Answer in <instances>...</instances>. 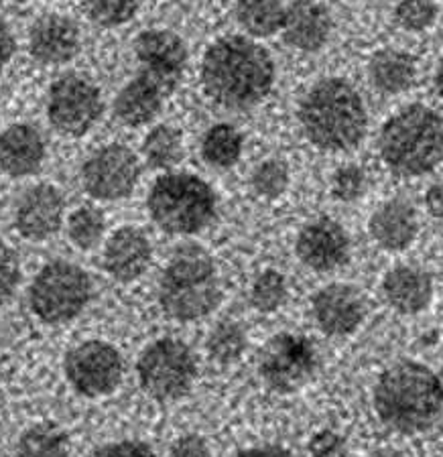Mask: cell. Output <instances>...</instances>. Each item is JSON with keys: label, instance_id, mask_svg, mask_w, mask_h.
<instances>
[{"label": "cell", "instance_id": "cell-1", "mask_svg": "<svg viewBox=\"0 0 443 457\" xmlns=\"http://www.w3.org/2000/svg\"><path fill=\"white\" fill-rule=\"evenodd\" d=\"M275 84V62L267 49L242 35L220 37L205 49L202 86L228 110H248L267 98Z\"/></svg>", "mask_w": 443, "mask_h": 457}, {"label": "cell", "instance_id": "cell-2", "mask_svg": "<svg viewBox=\"0 0 443 457\" xmlns=\"http://www.w3.org/2000/svg\"><path fill=\"white\" fill-rule=\"evenodd\" d=\"M299 122L313 146L328 153L356 149L366 135L364 102L342 78H326L309 87L299 104Z\"/></svg>", "mask_w": 443, "mask_h": 457}, {"label": "cell", "instance_id": "cell-3", "mask_svg": "<svg viewBox=\"0 0 443 457\" xmlns=\"http://www.w3.org/2000/svg\"><path fill=\"white\" fill-rule=\"evenodd\" d=\"M374 409L398 433H421L438 421L443 393L438 374L419 362H398L379 376Z\"/></svg>", "mask_w": 443, "mask_h": 457}, {"label": "cell", "instance_id": "cell-4", "mask_svg": "<svg viewBox=\"0 0 443 457\" xmlns=\"http://www.w3.org/2000/svg\"><path fill=\"white\" fill-rule=\"evenodd\" d=\"M380 157L401 177L431 173L443 159V118L423 104H411L389 118L379 138Z\"/></svg>", "mask_w": 443, "mask_h": 457}, {"label": "cell", "instance_id": "cell-5", "mask_svg": "<svg viewBox=\"0 0 443 457\" xmlns=\"http://www.w3.org/2000/svg\"><path fill=\"white\" fill-rule=\"evenodd\" d=\"M222 289L216 264L202 246L175 250L161 275L159 303L177 321H196L220 305Z\"/></svg>", "mask_w": 443, "mask_h": 457}, {"label": "cell", "instance_id": "cell-6", "mask_svg": "<svg viewBox=\"0 0 443 457\" xmlns=\"http://www.w3.org/2000/svg\"><path fill=\"white\" fill-rule=\"evenodd\" d=\"M146 208L161 230L189 236L202 232L216 218L213 189L191 173H165L153 183Z\"/></svg>", "mask_w": 443, "mask_h": 457}, {"label": "cell", "instance_id": "cell-7", "mask_svg": "<svg viewBox=\"0 0 443 457\" xmlns=\"http://www.w3.org/2000/svg\"><path fill=\"white\" fill-rule=\"evenodd\" d=\"M92 297V281L84 269L54 261L39 270L29 291V303L41 321L57 326L76 320Z\"/></svg>", "mask_w": 443, "mask_h": 457}, {"label": "cell", "instance_id": "cell-8", "mask_svg": "<svg viewBox=\"0 0 443 457\" xmlns=\"http://www.w3.org/2000/svg\"><path fill=\"white\" fill-rule=\"evenodd\" d=\"M196 358L186 344L171 337L153 342L140 353L137 374L143 390L155 401H177L196 380Z\"/></svg>", "mask_w": 443, "mask_h": 457}, {"label": "cell", "instance_id": "cell-9", "mask_svg": "<svg viewBox=\"0 0 443 457\" xmlns=\"http://www.w3.org/2000/svg\"><path fill=\"white\" fill-rule=\"evenodd\" d=\"M104 112L102 94L90 79L68 73L55 79L47 94V118L65 137H84Z\"/></svg>", "mask_w": 443, "mask_h": 457}, {"label": "cell", "instance_id": "cell-10", "mask_svg": "<svg viewBox=\"0 0 443 457\" xmlns=\"http://www.w3.org/2000/svg\"><path fill=\"white\" fill-rule=\"evenodd\" d=\"M63 370L70 385L88 399L114 393L122 380V358L114 345L90 340L65 353Z\"/></svg>", "mask_w": 443, "mask_h": 457}, {"label": "cell", "instance_id": "cell-11", "mask_svg": "<svg viewBox=\"0 0 443 457\" xmlns=\"http://www.w3.org/2000/svg\"><path fill=\"white\" fill-rule=\"evenodd\" d=\"M317 366L315 350L305 337L279 334L264 344L258 360L263 380L277 393H295L312 378Z\"/></svg>", "mask_w": 443, "mask_h": 457}, {"label": "cell", "instance_id": "cell-12", "mask_svg": "<svg viewBox=\"0 0 443 457\" xmlns=\"http://www.w3.org/2000/svg\"><path fill=\"white\" fill-rule=\"evenodd\" d=\"M140 177L138 157L124 145H106L92 153L82 167L88 195L100 202H118L135 191Z\"/></svg>", "mask_w": 443, "mask_h": 457}, {"label": "cell", "instance_id": "cell-13", "mask_svg": "<svg viewBox=\"0 0 443 457\" xmlns=\"http://www.w3.org/2000/svg\"><path fill=\"white\" fill-rule=\"evenodd\" d=\"M135 55L140 73L153 78L171 94L180 86L188 65V47L169 29H149L135 39Z\"/></svg>", "mask_w": 443, "mask_h": 457}, {"label": "cell", "instance_id": "cell-14", "mask_svg": "<svg viewBox=\"0 0 443 457\" xmlns=\"http://www.w3.org/2000/svg\"><path fill=\"white\" fill-rule=\"evenodd\" d=\"M295 253L307 269L328 272L348 261L350 238L342 226L330 218H317L301 228Z\"/></svg>", "mask_w": 443, "mask_h": 457}, {"label": "cell", "instance_id": "cell-15", "mask_svg": "<svg viewBox=\"0 0 443 457\" xmlns=\"http://www.w3.org/2000/svg\"><path fill=\"white\" fill-rule=\"evenodd\" d=\"M312 309L317 326L328 336L354 334L366 315L364 295L346 283H334L317 291Z\"/></svg>", "mask_w": 443, "mask_h": 457}, {"label": "cell", "instance_id": "cell-16", "mask_svg": "<svg viewBox=\"0 0 443 457\" xmlns=\"http://www.w3.org/2000/svg\"><path fill=\"white\" fill-rule=\"evenodd\" d=\"M65 200L62 191L47 183L25 191L14 210V226L27 240L41 242L59 232L63 222Z\"/></svg>", "mask_w": 443, "mask_h": 457}, {"label": "cell", "instance_id": "cell-17", "mask_svg": "<svg viewBox=\"0 0 443 457\" xmlns=\"http://www.w3.org/2000/svg\"><path fill=\"white\" fill-rule=\"evenodd\" d=\"M82 47L78 25L63 14H46L37 19L29 33V54L41 65H63Z\"/></svg>", "mask_w": 443, "mask_h": 457}, {"label": "cell", "instance_id": "cell-18", "mask_svg": "<svg viewBox=\"0 0 443 457\" xmlns=\"http://www.w3.org/2000/svg\"><path fill=\"white\" fill-rule=\"evenodd\" d=\"M153 258L151 242L143 230L122 226L110 236L104 248V270L121 283L137 281L149 269Z\"/></svg>", "mask_w": 443, "mask_h": 457}, {"label": "cell", "instance_id": "cell-19", "mask_svg": "<svg viewBox=\"0 0 443 457\" xmlns=\"http://www.w3.org/2000/svg\"><path fill=\"white\" fill-rule=\"evenodd\" d=\"M283 39L297 51H320L331 33L330 11L317 0H293L285 6V21L280 27Z\"/></svg>", "mask_w": 443, "mask_h": 457}, {"label": "cell", "instance_id": "cell-20", "mask_svg": "<svg viewBox=\"0 0 443 457\" xmlns=\"http://www.w3.org/2000/svg\"><path fill=\"white\" fill-rule=\"evenodd\" d=\"M46 141L35 124L19 122L0 132V169L11 177H29L46 161Z\"/></svg>", "mask_w": 443, "mask_h": 457}, {"label": "cell", "instance_id": "cell-21", "mask_svg": "<svg viewBox=\"0 0 443 457\" xmlns=\"http://www.w3.org/2000/svg\"><path fill=\"white\" fill-rule=\"evenodd\" d=\"M167 96L169 92L163 86L138 71V76L116 94L114 114L130 129L146 127L161 114Z\"/></svg>", "mask_w": 443, "mask_h": 457}, {"label": "cell", "instance_id": "cell-22", "mask_svg": "<svg viewBox=\"0 0 443 457\" xmlns=\"http://www.w3.org/2000/svg\"><path fill=\"white\" fill-rule=\"evenodd\" d=\"M368 230L380 248L401 253L417 238L419 220L415 208L405 200H389L372 213Z\"/></svg>", "mask_w": 443, "mask_h": 457}, {"label": "cell", "instance_id": "cell-23", "mask_svg": "<svg viewBox=\"0 0 443 457\" xmlns=\"http://www.w3.org/2000/svg\"><path fill=\"white\" fill-rule=\"evenodd\" d=\"M382 291L389 305L403 315H417L430 307L433 281L430 272L411 264L390 269L382 278Z\"/></svg>", "mask_w": 443, "mask_h": 457}, {"label": "cell", "instance_id": "cell-24", "mask_svg": "<svg viewBox=\"0 0 443 457\" xmlns=\"http://www.w3.org/2000/svg\"><path fill=\"white\" fill-rule=\"evenodd\" d=\"M417 65L409 54L398 49H382L368 63V78L376 90L395 96L409 90L415 82Z\"/></svg>", "mask_w": 443, "mask_h": 457}, {"label": "cell", "instance_id": "cell-25", "mask_svg": "<svg viewBox=\"0 0 443 457\" xmlns=\"http://www.w3.org/2000/svg\"><path fill=\"white\" fill-rule=\"evenodd\" d=\"M234 12L238 25L256 39L279 33L285 21L280 0H236Z\"/></svg>", "mask_w": 443, "mask_h": 457}, {"label": "cell", "instance_id": "cell-26", "mask_svg": "<svg viewBox=\"0 0 443 457\" xmlns=\"http://www.w3.org/2000/svg\"><path fill=\"white\" fill-rule=\"evenodd\" d=\"M245 149V138L240 130L228 122L213 124L202 138V157L205 163L216 169H230L238 163Z\"/></svg>", "mask_w": 443, "mask_h": 457}, {"label": "cell", "instance_id": "cell-27", "mask_svg": "<svg viewBox=\"0 0 443 457\" xmlns=\"http://www.w3.org/2000/svg\"><path fill=\"white\" fill-rule=\"evenodd\" d=\"M143 157L146 165L157 171H169L183 159L181 132L171 124H157L149 130L143 143Z\"/></svg>", "mask_w": 443, "mask_h": 457}, {"label": "cell", "instance_id": "cell-28", "mask_svg": "<svg viewBox=\"0 0 443 457\" xmlns=\"http://www.w3.org/2000/svg\"><path fill=\"white\" fill-rule=\"evenodd\" d=\"M68 437L51 423L29 427L17 444V457H68Z\"/></svg>", "mask_w": 443, "mask_h": 457}, {"label": "cell", "instance_id": "cell-29", "mask_svg": "<svg viewBox=\"0 0 443 457\" xmlns=\"http://www.w3.org/2000/svg\"><path fill=\"white\" fill-rule=\"evenodd\" d=\"M210 356L220 364H234L247 350V334L238 323L222 321L208 336Z\"/></svg>", "mask_w": 443, "mask_h": 457}, {"label": "cell", "instance_id": "cell-30", "mask_svg": "<svg viewBox=\"0 0 443 457\" xmlns=\"http://www.w3.org/2000/svg\"><path fill=\"white\" fill-rule=\"evenodd\" d=\"M104 216L100 210L86 208L76 210L68 220V236L73 246L79 250H92L100 245L102 236H104Z\"/></svg>", "mask_w": 443, "mask_h": 457}, {"label": "cell", "instance_id": "cell-31", "mask_svg": "<svg viewBox=\"0 0 443 457\" xmlns=\"http://www.w3.org/2000/svg\"><path fill=\"white\" fill-rule=\"evenodd\" d=\"M82 6L94 25L114 29L135 19L140 0H84Z\"/></svg>", "mask_w": 443, "mask_h": 457}, {"label": "cell", "instance_id": "cell-32", "mask_svg": "<svg viewBox=\"0 0 443 457\" xmlns=\"http://www.w3.org/2000/svg\"><path fill=\"white\" fill-rule=\"evenodd\" d=\"M253 191L263 200H277L289 187V167L280 159H267L250 175Z\"/></svg>", "mask_w": 443, "mask_h": 457}, {"label": "cell", "instance_id": "cell-33", "mask_svg": "<svg viewBox=\"0 0 443 457\" xmlns=\"http://www.w3.org/2000/svg\"><path fill=\"white\" fill-rule=\"evenodd\" d=\"M287 299V281L279 270H264L256 277L250 289V301L261 313H272L285 303Z\"/></svg>", "mask_w": 443, "mask_h": 457}, {"label": "cell", "instance_id": "cell-34", "mask_svg": "<svg viewBox=\"0 0 443 457\" xmlns=\"http://www.w3.org/2000/svg\"><path fill=\"white\" fill-rule=\"evenodd\" d=\"M435 0H401L395 9L397 25L407 33L427 31L438 21Z\"/></svg>", "mask_w": 443, "mask_h": 457}, {"label": "cell", "instance_id": "cell-35", "mask_svg": "<svg viewBox=\"0 0 443 457\" xmlns=\"http://www.w3.org/2000/svg\"><path fill=\"white\" fill-rule=\"evenodd\" d=\"M331 194L344 204L358 202L366 194V173L358 165H342L331 177Z\"/></svg>", "mask_w": 443, "mask_h": 457}, {"label": "cell", "instance_id": "cell-36", "mask_svg": "<svg viewBox=\"0 0 443 457\" xmlns=\"http://www.w3.org/2000/svg\"><path fill=\"white\" fill-rule=\"evenodd\" d=\"M21 281L19 258L14 250L0 240V303L9 301Z\"/></svg>", "mask_w": 443, "mask_h": 457}, {"label": "cell", "instance_id": "cell-37", "mask_svg": "<svg viewBox=\"0 0 443 457\" xmlns=\"http://www.w3.org/2000/svg\"><path fill=\"white\" fill-rule=\"evenodd\" d=\"M309 453L312 457H346L348 449H346V441L336 431L323 429L309 441Z\"/></svg>", "mask_w": 443, "mask_h": 457}, {"label": "cell", "instance_id": "cell-38", "mask_svg": "<svg viewBox=\"0 0 443 457\" xmlns=\"http://www.w3.org/2000/svg\"><path fill=\"white\" fill-rule=\"evenodd\" d=\"M90 457H157L143 441H118L96 449Z\"/></svg>", "mask_w": 443, "mask_h": 457}, {"label": "cell", "instance_id": "cell-39", "mask_svg": "<svg viewBox=\"0 0 443 457\" xmlns=\"http://www.w3.org/2000/svg\"><path fill=\"white\" fill-rule=\"evenodd\" d=\"M171 457H210V447L199 435H186L173 444Z\"/></svg>", "mask_w": 443, "mask_h": 457}, {"label": "cell", "instance_id": "cell-40", "mask_svg": "<svg viewBox=\"0 0 443 457\" xmlns=\"http://www.w3.org/2000/svg\"><path fill=\"white\" fill-rule=\"evenodd\" d=\"M14 54V39L11 35V29L0 19V73L4 71L6 65H9L11 57Z\"/></svg>", "mask_w": 443, "mask_h": 457}, {"label": "cell", "instance_id": "cell-41", "mask_svg": "<svg viewBox=\"0 0 443 457\" xmlns=\"http://www.w3.org/2000/svg\"><path fill=\"white\" fill-rule=\"evenodd\" d=\"M425 208L433 218L443 220V181L435 183L425 194Z\"/></svg>", "mask_w": 443, "mask_h": 457}, {"label": "cell", "instance_id": "cell-42", "mask_svg": "<svg viewBox=\"0 0 443 457\" xmlns=\"http://www.w3.org/2000/svg\"><path fill=\"white\" fill-rule=\"evenodd\" d=\"M234 457H293L287 449L277 447V445H263V447H250L240 452Z\"/></svg>", "mask_w": 443, "mask_h": 457}, {"label": "cell", "instance_id": "cell-43", "mask_svg": "<svg viewBox=\"0 0 443 457\" xmlns=\"http://www.w3.org/2000/svg\"><path fill=\"white\" fill-rule=\"evenodd\" d=\"M435 87H438V94L443 98V59L438 65V71H435Z\"/></svg>", "mask_w": 443, "mask_h": 457}, {"label": "cell", "instance_id": "cell-44", "mask_svg": "<svg viewBox=\"0 0 443 457\" xmlns=\"http://www.w3.org/2000/svg\"><path fill=\"white\" fill-rule=\"evenodd\" d=\"M368 457H405V455L398 453V452H390V449H382V452H376V453L368 455Z\"/></svg>", "mask_w": 443, "mask_h": 457}, {"label": "cell", "instance_id": "cell-45", "mask_svg": "<svg viewBox=\"0 0 443 457\" xmlns=\"http://www.w3.org/2000/svg\"><path fill=\"white\" fill-rule=\"evenodd\" d=\"M438 378H439V385H441V393H443V368L438 372Z\"/></svg>", "mask_w": 443, "mask_h": 457}]
</instances>
